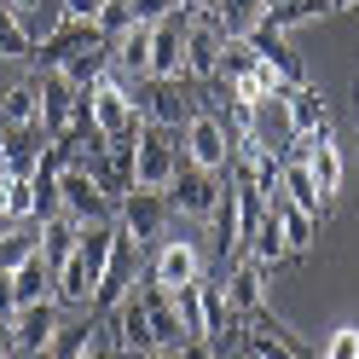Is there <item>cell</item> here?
Returning <instances> with one entry per match:
<instances>
[{
	"instance_id": "6da1fadb",
	"label": "cell",
	"mask_w": 359,
	"mask_h": 359,
	"mask_svg": "<svg viewBox=\"0 0 359 359\" xmlns=\"http://www.w3.org/2000/svg\"><path fill=\"white\" fill-rule=\"evenodd\" d=\"M180 163H186V140H180V128H140V140H133V186L168 191Z\"/></svg>"
},
{
	"instance_id": "7a4b0ae2",
	"label": "cell",
	"mask_w": 359,
	"mask_h": 359,
	"mask_svg": "<svg viewBox=\"0 0 359 359\" xmlns=\"http://www.w3.org/2000/svg\"><path fill=\"white\" fill-rule=\"evenodd\" d=\"M87 116H93L99 140H122V133H140V128H145L140 99H133L116 76H99V81H93V93H87Z\"/></svg>"
},
{
	"instance_id": "3957f363",
	"label": "cell",
	"mask_w": 359,
	"mask_h": 359,
	"mask_svg": "<svg viewBox=\"0 0 359 359\" xmlns=\"http://www.w3.org/2000/svg\"><path fill=\"white\" fill-rule=\"evenodd\" d=\"M220 191H226V168H203V163H180L174 168V186H168V209H180L186 220H209L215 203H220Z\"/></svg>"
},
{
	"instance_id": "277c9868",
	"label": "cell",
	"mask_w": 359,
	"mask_h": 359,
	"mask_svg": "<svg viewBox=\"0 0 359 359\" xmlns=\"http://www.w3.org/2000/svg\"><path fill=\"white\" fill-rule=\"evenodd\" d=\"M168 191H145V186H133V191H122V203H116V232L133 243V250H145V243H156L163 238V226H168Z\"/></svg>"
},
{
	"instance_id": "5b68a950",
	"label": "cell",
	"mask_w": 359,
	"mask_h": 359,
	"mask_svg": "<svg viewBox=\"0 0 359 359\" xmlns=\"http://www.w3.org/2000/svg\"><path fill=\"white\" fill-rule=\"evenodd\" d=\"M58 203H64L70 220H81V226H93V220H116V197H110L81 163H70V168L58 174Z\"/></svg>"
},
{
	"instance_id": "8992f818",
	"label": "cell",
	"mask_w": 359,
	"mask_h": 359,
	"mask_svg": "<svg viewBox=\"0 0 359 359\" xmlns=\"http://www.w3.org/2000/svg\"><path fill=\"white\" fill-rule=\"evenodd\" d=\"M104 330H110V342L122 348V359H145V353H156V336H151V313H145V302L133 296V290H128V296H122L116 307L104 313Z\"/></svg>"
},
{
	"instance_id": "52a82bcc",
	"label": "cell",
	"mask_w": 359,
	"mask_h": 359,
	"mask_svg": "<svg viewBox=\"0 0 359 359\" xmlns=\"http://www.w3.org/2000/svg\"><path fill=\"white\" fill-rule=\"evenodd\" d=\"M180 140H186V156L191 163H203V168H232V133L220 128L215 110H191L186 128H180Z\"/></svg>"
},
{
	"instance_id": "ba28073f",
	"label": "cell",
	"mask_w": 359,
	"mask_h": 359,
	"mask_svg": "<svg viewBox=\"0 0 359 359\" xmlns=\"http://www.w3.org/2000/svg\"><path fill=\"white\" fill-rule=\"evenodd\" d=\"M186 29H191V12L186 6L151 24V76H163V81L186 76Z\"/></svg>"
},
{
	"instance_id": "9c48e42d",
	"label": "cell",
	"mask_w": 359,
	"mask_h": 359,
	"mask_svg": "<svg viewBox=\"0 0 359 359\" xmlns=\"http://www.w3.org/2000/svg\"><path fill=\"white\" fill-rule=\"evenodd\" d=\"M81 104H87V93L64 81V70H41V133H47V140H58V133L81 116Z\"/></svg>"
},
{
	"instance_id": "30bf717a",
	"label": "cell",
	"mask_w": 359,
	"mask_h": 359,
	"mask_svg": "<svg viewBox=\"0 0 359 359\" xmlns=\"http://www.w3.org/2000/svg\"><path fill=\"white\" fill-rule=\"evenodd\" d=\"M53 336H58V302H29V307L12 313V348H18V359L47 353Z\"/></svg>"
},
{
	"instance_id": "8fae6325",
	"label": "cell",
	"mask_w": 359,
	"mask_h": 359,
	"mask_svg": "<svg viewBox=\"0 0 359 359\" xmlns=\"http://www.w3.org/2000/svg\"><path fill=\"white\" fill-rule=\"evenodd\" d=\"M220 47H226L220 24H209L203 12H191V29H186V76L215 81V76H220Z\"/></svg>"
},
{
	"instance_id": "7c38bea8",
	"label": "cell",
	"mask_w": 359,
	"mask_h": 359,
	"mask_svg": "<svg viewBox=\"0 0 359 359\" xmlns=\"http://www.w3.org/2000/svg\"><path fill=\"white\" fill-rule=\"evenodd\" d=\"M145 278H151V284H163V290H180V284L203 278V255H197L186 238H168L163 250H156V261H151V273H145Z\"/></svg>"
},
{
	"instance_id": "4fadbf2b",
	"label": "cell",
	"mask_w": 359,
	"mask_h": 359,
	"mask_svg": "<svg viewBox=\"0 0 359 359\" xmlns=\"http://www.w3.org/2000/svg\"><path fill=\"white\" fill-rule=\"evenodd\" d=\"M93 41H110V35H104L99 24H70V18H64V24H58L47 41H35V64H41V70H58V64L70 58V53L93 47Z\"/></svg>"
},
{
	"instance_id": "5bb4252c",
	"label": "cell",
	"mask_w": 359,
	"mask_h": 359,
	"mask_svg": "<svg viewBox=\"0 0 359 359\" xmlns=\"http://www.w3.org/2000/svg\"><path fill=\"white\" fill-rule=\"evenodd\" d=\"M133 296L145 302V313H151V336H156V348H180L186 342V330H180V313H174V290H163V284H140Z\"/></svg>"
},
{
	"instance_id": "9a60e30c",
	"label": "cell",
	"mask_w": 359,
	"mask_h": 359,
	"mask_svg": "<svg viewBox=\"0 0 359 359\" xmlns=\"http://www.w3.org/2000/svg\"><path fill=\"white\" fill-rule=\"evenodd\" d=\"M145 81H151V87H145V99H140L145 122H151V128H186L191 104L180 99V81H163V76H145Z\"/></svg>"
},
{
	"instance_id": "2e32d148",
	"label": "cell",
	"mask_w": 359,
	"mask_h": 359,
	"mask_svg": "<svg viewBox=\"0 0 359 359\" xmlns=\"http://www.w3.org/2000/svg\"><path fill=\"white\" fill-rule=\"evenodd\" d=\"M226 302H232V313H238V319L261 313V307H266V266H255L250 255H243L232 273H226Z\"/></svg>"
},
{
	"instance_id": "e0dca14e",
	"label": "cell",
	"mask_w": 359,
	"mask_h": 359,
	"mask_svg": "<svg viewBox=\"0 0 359 359\" xmlns=\"http://www.w3.org/2000/svg\"><path fill=\"white\" fill-rule=\"evenodd\" d=\"M284 110H290V140H296V133H319V128H330V104H325V93H319L313 81L284 87Z\"/></svg>"
},
{
	"instance_id": "ac0fdd59",
	"label": "cell",
	"mask_w": 359,
	"mask_h": 359,
	"mask_svg": "<svg viewBox=\"0 0 359 359\" xmlns=\"http://www.w3.org/2000/svg\"><path fill=\"white\" fill-rule=\"evenodd\" d=\"M273 215H278L284 250H290V255H307V250H313V238H319V215H307V209H296V203H290L284 191L273 197Z\"/></svg>"
},
{
	"instance_id": "d6986e66",
	"label": "cell",
	"mask_w": 359,
	"mask_h": 359,
	"mask_svg": "<svg viewBox=\"0 0 359 359\" xmlns=\"http://www.w3.org/2000/svg\"><path fill=\"white\" fill-rule=\"evenodd\" d=\"M203 18L220 24V35H250L261 18H266V0H209Z\"/></svg>"
},
{
	"instance_id": "ffe728a7",
	"label": "cell",
	"mask_w": 359,
	"mask_h": 359,
	"mask_svg": "<svg viewBox=\"0 0 359 359\" xmlns=\"http://www.w3.org/2000/svg\"><path fill=\"white\" fill-rule=\"evenodd\" d=\"M53 278H58V266L47 261V255H29L24 266L12 273V290H18V307H29V302H53Z\"/></svg>"
},
{
	"instance_id": "44dd1931",
	"label": "cell",
	"mask_w": 359,
	"mask_h": 359,
	"mask_svg": "<svg viewBox=\"0 0 359 359\" xmlns=\"http://www.w3.org/2000/svg\"><path fill=\"white\" fill-rule=\"evenodd\" d=\"M41 122V81H12L0 93V128H35Z\"/></svg>"
},
{
	"instance_id": "7402d4cb",
	"label": "cell",
	"mask_w": 359,
	"mask_h": 359,
	"mask_svg": "<svg viewBox=\"0 0 359 359\" xmlns=\"http://www.w3.org/2000/svg\"><path fill=\"white\" fill-rule=\"evenodd\" d=\"M243 255H250L255 266H266V273H273V266L290 255V250H284V232H278V215H273V203H266L261 226H250V238H243Z\"/></svg>"
},
{
	"instance_id": "603a6c76",
	"label": "cell",
	"mask_w": 359,
	"mask_h": 359,
	"mask_svg": "<svg viewBox=\"0 0 359 359\" xmlns=\"http://www.w3.org/2000/svg\"><path fill=\"white\" fill-rule=\"evenodd\" d=\"M278 191H284L296 209H307V215H325V209H330V197L319 191V180L307 174V163H290V156H284V180H278Z\"/></svg>"
},
{
	"instance_id": "cb8c5ba5",
	"label": "cell",
	"mask_w": 359,
	"mask_h": 359,
	"mask_svg": "<svg viewBox=\"0 0 359 359\" xmlns=\"http://www.w3.org/2000/svg\"><path fill=\"white\" fill-rule=\"evenodd\" d=\"M76 243H81V220H70L64 209L41 220V255H47L53 266H64V261H70V255H76Z\"/></svg>"
},
{
	"instance_id": "d4e9b609",
	"label": "cell",
	"mask_w": 359,
	"mask_h": 359,
	"mask_svg": "<svg viewBox=\"0 0 359 359\" xmlns=\"http://www.w3.org/2000/svg\"><path fill=\"white\" fill-rule=\"evenodd\" d=\"M35 250H41V226L35 220H6V232H0V273H18Z\"/></svg>"
},
{
	"instance_id": "484cf974",
	"label": "cell",
	"mask_w": 359,
	"mask_h": 359,
	"mask_svg": "<svg viewBox=\"0 0 359 359\" xmlns=\"http://www.w3.org/2000/svg\"><path fill=\"white\" fill-rule=\"evenodd\" d=\"M110 64L133 70V76H151V24H133L128 35L110 41Z\"/></svg>"
},
{
	"instance_id": "4316f807",
	"label": "cell",
	"mask_w": 359,
	"mask_h": 359,
	"mask_svg": "<svg viewBox=\"0 0 359 359\" xmlns=\"http://www.w3.org/2000/svg\"><path fill=\"white\" fill-rule=\"evenodd\" d=\"M99 330H104V313H99V319H81V325H58L47 359H87V348L99 342Z\"/></svg>"
},
{
	"instance_id": "83f0119b",
	"label": "cell",
	"mask_w": 359,
	"mask_h": 359,
	"mask_svg": "<svg viewBox=\"0 0 359 359\" xmlns=\"http://www.w3.org/2000/svg\"><path fill=\"white\" fill-rule=\"evenodd\" d=\"M0 58H35V41H29V29H24V18H18L6 0H0Z\"/></svg>"
},
{
	"instance_id": "f1b7e54d",
	"label": "cell",
	"mask_w": 359,
	"mask_h": 359,
	"mask_svg": "<svg viewBox=\"0 0 359 359\" xmlns=\"http://www.w3.org/2000/svg\"><path fill=\"white\" fill-rule=\"evenodd\" d=\"M174 313H180V330L186 336H209V325H203V284H180L174 290Z\"/></svg>"
},
{
	"instance_id": "f546056e",
	"label": "cell",
	"mask_w": 359,
	"mask_h": 359,
	"mask_svg": "<svg viewBox=\"0 0 359 359\" xmlns=\"http://www.w3.org/2000/svg\"><path fill=\"white\" fill-rule=\"evenodd\" d=\"M319 12H330V0H278V6H266V18H273L278 29H296V24H307V18H319Z\"/></svg>"
},
{
	"instance_id": "4dcf8cb0",
	"label": "cell",
	"mask_w": 359,
	"mask_h": 359,
	"mask_svg": "<svg viewBox=\"0 0 359 359\" xmlns=\"http://www.w3.org/2000/svg\"><path fill=\"white\" fill-rule=\"evenodd\" d=\"M6 220H35V180H6Z\"/></svg>"
},
{
	"instance_id": "1f68e13d",
	"label": "cell",
	"mask_w": 359,
	"mask_h": 359,
	"mask_svg": "<svg viewBox=\"0 0 359 359\" xmlns=\"http://www.w3.org/2000/svg\"><path fill=\"white\" fill-rule=\"evenodd\" d=\"M319 359H359V325H336V330L325 336Z\"/></svg>"
},
{
	"instance_id": "d6a6232c",
	"label": "cell",
	"mask_w": 359,
	"mask_h": 359,
	"mask_svg": "<svg viewBox=\"0 0 359 359\" xmlns=\"http://www.w3.org/2000/svg\"><path fill=\"white\" fill-rule=\"evenodd\" d=\"M99 29H104L110 41L128 35V29H133V0H104V6H99Z\"/></svg>"
},
{
	"instance_id": "836d02e7",
	"label": "cell",
	"mask_w": 359,
	"mask_h": 359,
	"mask_svg": "<svg viewBox=\"0 0 359 359\" xmlns=\"http://www.w3.org/2000/svg\"><path fill=\"white\" fill-rule=\"evenodd\" d=\"M168 12H180V0H133V24H156Z\"/></svg>"
},
{
	"instance_id": "e575fe53",
	"label": "cell",
	"mask_w": 359,
	"mask_h": 359,
	"mask_svg": "<svg viewBox=\"0 0 359 359\" xmlns=\"http://www.w3.org/2000/svg\"><path fill=\"white\" fill-rule=\"evenodd\" d=\"M99 6L104 0H64V18L70 24H99Z\"/></svg>"
},
{
	"instance_id": "d590c367",
	"label": "cell",
	"mask_w": 359,
	"mask_h": 359,
	"mask_svg": "<svg viewBox=\"0 0 359 359\" xmlns=\"http://www.w3.org/2000/svg\"><path fill=\"white\" fill-rule=\"evenodd\" d=\"M174 353H180V359H220V353H215V342H209V336H186V342H180Z\"/></svg>"
},
{
	"instance_id": "8d00e7d4",
	"label": "cell",
	"mask_w": 359,
	"mask_h": 359,
	"mask_svg": "<svg viewBox=\"0 0 359 359\" xmlns=\"http://www.w3.org/2000/svg\"><path fill=\"white\" fill-rule=\"evenodd\" d=\"M12 313H18V290H12V273H0V319L12 325Z\"/></svg>"
},
{
	"instance_id": "74e56055",
	"label": "cell",
	"mask_w": 359,
	"mask_h": 359,
	"mask_svg": "<svg viewBox=\"0 0 359 359\" xmlns=\"http://www.w3.org/2000/svg\"><path fill=\"white\" fill-rule=\"evenodd\" d=\"M87 359H122V348H116V342H110V330H99V342H93V348H87Z\"/></svg>"
},
{
	"instance_id": "f35d334b",
	"label": "cell",
	"mask_w": 359,
	"mask_h": 359,
	"mask_svg": "<svg viewBox=\"0 0 359 359\" xmlns=\"http://www.w3.org/2000/svg\"><path fill=\"white\" fill-rule=\"evenodd\" d=\"M145 359H180V353H174V348H156V353H145Z\"/></svg>"
},
{
	"instance_id": "ab89813d",
	"label": "cell",
	"mask_w": 359,
	"mask_h": 359,
	"mask_svg": "<svg viewBox=\"0 0 359 359\" xmlns=\"http://www.w3.org/2000/svg\"><path fill=\"white\" fill-rule=\"evenodd\" d=\"M180 6H186V12H203V6H209V0H180Z\"/></svg>"
},
{
	"instance_id": "60d3db41",
	"label": "cell",
	"mask_w": 359,
	"mask_h": 359,
	"mask_svg": "<svg viewBox=\"0 0 359 359\" xmlns=\"http://www.w3.org/2000/svg\"><path fill=\"white\" fill-rule=\"evenodd\" d=\"M220 359H250V348H232V353H220Z\"/></svg>"
},
{
	"instance_id": "b9f144b4",
	"label": "cell",
	"mask_w": 359,
	"mask_h": 359,
	"mask_svg": "<svg viewBox=\"0 0 359 359\" xmlns=\"http://www.w3.org/2000/svg\"><path fill=\"white\" fill-rule=\"evenodd\" d=\"M0 220H6V180H0Z\"/></svg>"
},
{
	"instance_id": "7bdbcfd3",
	"label": "cell",
	"mask_w": 359,
	"mask_h": 359,
	"mask_svg": "<svg viewBox=\"0 0 359 359\" xmlns=\"http://www.w3.org/2000/svg\"><path fill=\"white\" fill-rule=\"evenodd\" d=\"M342 6H359V0H330V12H342Z\"/></svg>"
},
{
	"instance_id": "ee69618b",
	"label": "cell",
	"mask_w": 359,
	"mask_h": 359,
	"mask_svg": "<svg viewBox=\"0 0 359 359\" xmlns=\"http://www.w3.org/2000/svg\"><path fill=\"white\" fill-rule=\"evenodd\" d=\"M6 6H12V12H24V6H35V0H6Z\"/></svg>"
},
{
	"instance_id": "f6af8a7d",
	"label": "cell",
	"mask_w": 359,
	"mask_h": 359,
	"mask_svg": "<svg viewBox=\"0 0 359 359\" xmlns=\"http://www.w3.org/2000/svg\"><path fill=\"white\" fill-rule=\"evenodd\" d=\"M266 6H278V0H266Z\"/></svg>"
}]
</instances>
